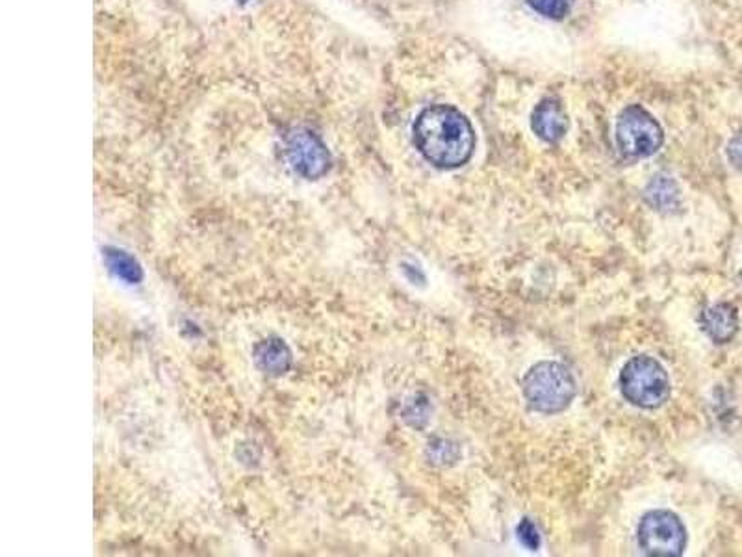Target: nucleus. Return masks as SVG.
I'll use <instances>...</instances> for the list:
<instances>
[{
  "label": "nucleus",
  "instance_id": "obj_9",
  "mask_svg": "<svg viewBox=\"0 0 742 557\" xmlns=\"http://www.w3.org/2000/svg\"><path fill=\"white\" fill-rule=\"evenodd\" d=\"M253 359L258 370L271 377L284 375L292 368V350L277 337L258 342L253 350Z\"/></svg>",
  "mask_w": 742,
  "mask_h": 557
},
{
  "label": "nucleus",
  "instance_id": "obj_8",
  "mask_svg": "<svg viewBox=\"0 0 742 557\" xmlns=\"http://www.w3.org/2000/svg\"><path fill=\"white\" fill-rule=\"evenodd\" d=\"M700 323L715 344H727L738 331V310L731 303H716L702 312Z\"/></svg>",
  "mask_w": 742,
  "mask_h": 557
},
{
  "label": "nucleus",
  "instance_id": "obj_12",
  "mask_svg": "<svg viewBox=\"0 0 742 557\" xmlns=\"http://www.w3.org/2000/svg\"><path fill=\"white\" fill-rule=\"evenodd\" d=\"M528 3L542 17L560 21L572 10L574 0H528Z\"/></svg>",
  "mask_w": 742,
  "mask_h": 557
},
{
  "label": "nucleus",
  "instance_id": "obj_6",
  "mask_svg": "<svg viewBox=\"0 0 742 557\" xmlns=\"http://www.w3.org/2000/svg\"><path fill=\"white\" fill-rule=\"evenodd\" d=\"M287 154L294 170L307 179L323 177L330 167V156L321 140L308 132L298 131L287 142Z\"/></svg>",
  "mask_w": 742,
  "mask_h": 557
},
{
  "label": "nucleus",
  "instance_id": "obj_1",
  "mask_svg": "<svg viewBox=\"0 0 742 557\" xmlns=\"http://www.w3.org/2000/svg\"><path fill=\"white\" fill-rule=\"evenodd\" d=\"M418 151L440 170L465 165L476 149V132L468 118L453 106L425 108L414 123Z\"/></svg>",
  "mask_w": 742,
  "mask_h": 557
},
{
  "label": "nucleus",
  "instance_id": "obj_3",
  "mask_svg": "<svg viewBox=\"0 0 742 557\" xmlns=\"http://www.w3.org/2000/svg\"><path fill=\"white\" fill-rule=\"evenodd\" d=\"M622 396L635 407L657 409L670 396L668 373L648 355L633 357L620 372Z\"/></svg>",
  "mask_w": 742,
  "mask_h": 557
},
{
  "label": "nucleus",
  "instance_id": "obj_14",
  "mask_svg": "<svg viewBox=\"0 0 742 557\" xmlns=\"http://www.w3.org/2000/svg\"><path fill=\"white\" fill-rule=\"evenodd\" d=\"M727 156L731 160V163L742 172V134L733 138L727 145Z\"/></svg>",
  "mask_w": 742,
  "mask_h": 557
},
{
  "label": "nucleus",
  "instance_id": "obj_11",
  "mask_svg": "<svg viewBox=\"0 0 742 557\" xmlns=\"http://www.w3.org/2000/svg\"><path fill=\"white\" fill-rule=\"evenodd\" d=\"M104 260H106L108 269L118 278H121L123 283H127V285L141 283L143 269L131 253H127L123 249H116V247H108L104 251Z\"/></svg>",
  "mask_w": 742,
  "mask_h": 557
},
{
  "label": "nucleus",
  "instance_id": "obj_5",
  "mask_svg": "<svg viewBox=\"0 0 742 557\" xmlns=\"http://www.w3.org/2000/svg\"><path fill=\"white\" fill-rule=\"evenodd\" d=\"M639 544L653 557H677L687 548V530L672 511H650L639 524Z\"/></svg>",
  "mask_w": 742,
  "mask_h": 557
},
{
  "label": "nucleus",
  "instance_id": "obj_7",
  "mask_svg": "<svg viewBox=\"0 0 742 557\" xmlns=\"http://www.w3.org/2000/svg\"><path fill=\"white\" fill-rule=\"evenodd\" d=\"M531 127L540 140L557 143L568 132V116L555 99H544L533 111Z\"/></svg>",
  "mask_w": 742,
  "mask_h": 557
},
{
  "label": "nucleus",
  "instance_id": "obj_2",
  "mask_svg": "<svg viewBox=\"0 0 742 557\" xmlns=\"http://www.w3.org/2000/svg\"><path fill=\"white\" fill-rule=\"evenodd\" d=\"M522 390L531 409L544 415H557L574 402L576 379L560 363L544 361L526 373Z\"/></svg>",
  "mask_w": 742,
  "mask_h": 557
},
{
  "label": "nucleus",
  "instance_id": "obj_4",
  "mask_svg": "<svg viewBox=\"0 0 742 557\" xmlns=\"http://www.w3.org/2000/svg\"><path fill=\"white\" fill-rule=\"evenodd\" d=\"M664 142L657 120L639 104L627 106L616 123V143L627 158H648L655 154Z\"/></svg>",
  "mask_w": 742,
  "mask_h": 557
},
{
  "label": "nucleus",
  "instance_id": "obj_10",
  "mask_svg": "<svg viewBox=\"0 0 742 557\" xmlns=\"http://www.w3.org/2000/svg\"><path fill=\"white\" fill-rule=\"evenodd\" d=\"M644 199L659 212H674L681 205V192L672 177L655 175L644 190Z\"/></svg>",
  "mask_w": 742,
  "mask_h": 557
},
{
  "label": "nucleus",
  "instance_id": "obj_13",
  "mask_svg": "<svg viewBox=\"0 0 742 557\" xmlns=\"http://www.w3.org/2000/svg\"><path fill=\"white\" fill-rule=\"evenodd\" d=\"M518 535H520V541H522L529 550H537V548L540 546L538 530L535 528V524H533L531 520L526 519V520L518 526Z\"/></svg>",
  "mask_w": 742,
  "mask_h": 557
}]
</instances>
